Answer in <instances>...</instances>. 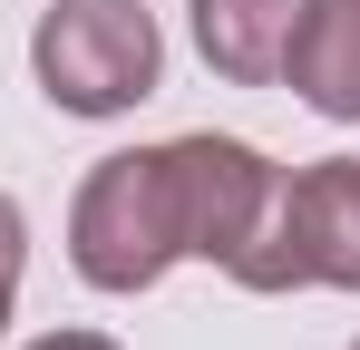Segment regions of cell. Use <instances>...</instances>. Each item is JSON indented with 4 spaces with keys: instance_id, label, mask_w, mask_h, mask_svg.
I'll list each match as a JSON object with an SVG mask.
<instances>
[{
    "instance_id": "8",
    "label": "cell",
    "mask_w": 360,
    "mask_h": 350,
    "mask_svg": "<svg viewBox=\"0 0 360 350\" xmlns=\"http://www.w3.org/2000/svg\"><path fill=\"white\" fill-rule=\"evenodd\" d=\"M30 350H117V341H108V331H39Z\"/></svg>"
},
{
    "instance_id": "9",
    "label": "cell",
    "mask_w": 360,
    "mask_h": 350,
    "mask_svg": "<svg viewBox=\"0 0 360 350\" xmlns=\"http://www.w3.org/2000/svg\"><path fill=\"white\" fill-rule=\"evenodd\" d=\"M0 331H10V283H0Z\"/></svg>"
},
{
    "instance_id": "3",
    "label": "cell",
    "mask_w": 360,
    "mask_h": 350,
    "mask_svg": "<svg viewBox=\"0 0 360 350\" xmlns=\"http://www.w3.org/2000/svg\"><path fill=\"white\" fill-rule=\"evenodd\" d=\"M243 292H360V156H321V166L283 175L273 214L234 263Z\"/></svg>"
},
{
    "instance_id": "7",
    "label": "cell",
    "mask_w": 360,
    "mask_h": 350,
    "mask_svg": "<svg viewBox=\"0 0 360 350\" xmlns=\"http://www.w3.org/2000/svg\"><path fill=\"white\" fill-rule=\"evenodd\" d=\"M20 263H30V214L20 195H0V283H20Z\"/></svg>"
},
{
    "instance_id": "1",
    "label": "cell",
    "mask_w": 360,
    "mask_h": 350,
    "mask_svg": "<svg viewBox=\"0 0 360 350\" xmlns=\"http://www.w3.org/2000/svg\"><path fill=\"white\" fill-rule=\"evenodd\" d=\"M68 263L88 292H156L185 263V214H176V166L166 146L98 156L78 205H68Z\"/></svg>"
},
{
    "instance_id": "6",
    "label": "cell",
    "mask_w": 360,
    "mask_h": 350,
    "mask_svg": "<svg viewBox=\"0 0 360 350\" xmlns=\"http://www.w3.org/2000/svg\"><path fill=\"white\" fill-rule=\"evenodd\" d=\"M292 98L331 127H360V0H311L292 30V58H283Z\"/></svg>"
},
{
    "instance_id": "10",
    "label": "cell",
    "mask_w": 360,
    "mask_h": 350,
    "mask_svg": "<svg viewBox=\"0 0 360 350\" xmlns=\"http://www.w3.org/2000/svg\"><path fill=\"white\" fill-rule=\"evenodd\" d=\"M351 350H360V341H351Z\"/></svg>"
},
{
    "instance_id": "2",
    "label": "cell",
    "mask_w": 360,
    "mask_h": 350,
    "mask_svg": "<svg viewBox=\"0 0 360 350\" xmlns=\"http://www.w3.org/2000/svg\"><path fill=\"white\" fill-rule=\"evenodd\" d=\"M30 68L59 117H127L166 78V30L136 0H49L30 30Z\"/></svg>"
},
{
    "instance_id": "5",
    "label": "cell",
    "mask_w": 360,
    "mask_h": 350,
    "mask_svg": "<svg viewBox=\"0 0 360 350\" xmlns=\"http://www.w3.org/2000/svg\"><path fill=\"white\" fill-rule=\"evenodd\" d=\"M311 0H185V30H195V49L214 78H234V88H273L283 78V58H292V30Z\"/></svg>"
},
{
    "instance_id": "4",
    "label": "cell",
    "mask_w": 360,
    "mask_h": 350,
    "mask_svg": "<svg viewBox=\"0 0 360 350\" xmlns=\"http://www.w3.org/2000/svg\"><path fill=\"white\" fill-rule=\"evenodd\" d=\"M166 166H176L185 263L234 273L243 253H253V233H263V214H273V195H283V166H273L263 146H243V136H214V127L176 136V146H166Z\"/></svg>"
}]
</instances>
